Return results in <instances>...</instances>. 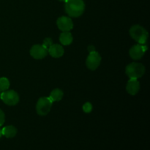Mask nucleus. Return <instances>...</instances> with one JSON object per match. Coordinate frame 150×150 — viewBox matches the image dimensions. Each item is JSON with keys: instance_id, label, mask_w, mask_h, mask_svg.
<instances>
[{"instance_id": "nucleus-1", "label": "nucleus", "mask_w": 150, "mask_h": 150, "mask_svg": "<svg viewBox=\"0 0 150 150\" xmlns=\"http://www.w3.org/2000/svg\"><path fill=\"white\" fill-rule=\"evenodd\" d=\"M64 9L67 14L70 17H80L85 10L84 1L83 0H67Z\"/></svg>"}, {"instance_id": "nucleus-2", "label": "nucleus", "mask_w": 150, "mask_h": 150, "mask_svg": "<svg viewBox=\"0 0 150 150\" xmlns=\"http://www.w3.org/2000/svg\"><path fill=\"white\" fill-rule=\"evenodd\" d=\"M130 35L133 40L142 45L146 44L149 38L147 31L140 25H134L132 26L130 29Z\"/></svg>"}, {"instance_id": "nucleus-3", "label": "nucleus", "mask_w": 150, "mask_h": 150, "mask_svg": "<svg viewBox=\"0 0 150 150\" xmlns=\"http://www.w3.org/2000/svg\"><path fill=\"white\" fill-rule=\"evenodd\" d=\"M125 73L130 79H138L144 75L145 67L141 63L132 62L126 67Z\"/></svg>"}, {"instance_id": "nucleus-4", "label": "nucleus", "mask_w": 150, "mask_h": 150, "mask_svg": "<svg viewBox=\"0 0 150 150\" xmlns=\"http://www.w3.org/2000/svg\"><path fill=\"white\" fill-rule=\"evenodd\" d=\"M53 102L49 97H43L38 100L36 105V111L39 115L45 116L51 111Z\"/></svg>"}, {"instance_id": "nucleus-5", "label": "nucleus", "mask_w": 150, "mask_h": 150, "mask_svg": "<svg viewBox=\"0 0 150 150\" xmlns=\"http://www.w3.org/2000/svg\"><path fill=\"white\" fill-rule=\"evenodd\" d=\"M0 99L7 105H16L19 102V96L14 90H6L1 92Z\"/></svg>"}, {"instance_id": "nucleus-6", "label": "nucleus", "mask_w": 150, "mask_h": 150, "mask_svg": "<svg viewBox=\"0 0 150 150\" xmlns=\"http://www.w3.org/2000/svg\"><path fill=\"white\" fill-rule=\"evenodd\" d=\"M101 62V57L97 51L89 53L86 61V67L91 70H95L99 67Z\"/></svg>"}, {"instance_id": "nucleus-7", "label": "nucleus", "mask_w": 150, "mask_h": 150, "mask_svg": "<svg viewBox=\"0 0 150 150\" xmlns=\"http://www.w3.org/2000/svg\"><path fill=\"white\" fill-rule=\"evenodd\" d=\"M148 47L146 44L144 45H142V44H137L132 47L129 51V54H130V57L133 59L139 60L144 55L145 52L147 51Z\"/></svg>"}, {"instance_id": "nucleus-8", "label": "nucleus", "mask_w": 150, "mask_h": 150, "mask_svg": "<svg viewBox=\"0 0 150 150\" xmlns=\"http://www.w3.org/2000/svg\"><path fill=\"white\" fill-rule=\"evenodd\" d=\"M48 54V49L42 45H33L30 49V55L35 59H42Z\"/></svg>"}, {"instance_id": "nucleus-9", "label": "nucleus", "mask_w": 150, "mask_h": 150, "mask_svg": "<svg viewBox=\"0 0 150 150\" xmlns=\"http://www.w3.org/2000/svg\"><path fill=\"white\" fill-rule=\"evenodd\" d=\"M57 26L62 32H70L73 27L72 19L67 16H62L57 19Z\"/></svg>"}, {"instance_id": "nucleus-10", "label": "nucleus", "mask_w": 150, "mask_h": 150, "mask_svg": "<svg viewBox=\"0 0 150 150\" xmlns=\"http://www.w3.org/2000/svg\"><path fill=\"white\" fill-rule=\"evenodd\" d=\"M64 50L59 44H52L48 49V53L54 58H59L64 54Z\"/></svg>"}, {"instance_id": "nucleus-11", "label": "nucleus", "mask_w": 150, "mask_h": 150, "mask_svg": "<svg viewBox=\"0 0 150 150\" xmlns=\"http://www.w3.org/2000/svg\"><path fill=\"white\" fill-rule=\"evenodd\" d=\"M126 89H127V92L130 95H136L139 92V89H140V83H139L137 79H130V80L128 81L127 83Z\"/></svg>"}, {"instance_id": "nucleus-12", "label": "nucleus", "mask_w": 150, "mask_h": 150, "mask_svg": "<svg viewBox=\"0 0 150 150\" xmlns=\"http://www.w3.org/2000/svg\"><path fill=\"white\" fill-rule=\"evenodd\" d=\"M1 133H2V136H5L6 138H8V139H10V138H13L16 136L17 129L13 125L5 126V127L1 129Z\"/></svg>"}, {"instance_id": "nucleus-13", "label": "nucleus", "mask_w": 150, "mask_h": 150, "mask_svg": "<svg viewBox=\"0 0 150 150\" xmlns=\"http://www.w3.org/2000/svg\"><path fill=\"white\" fill-rule=\"evenodd\" d=\"M73 35L70 32H63L59 36V41L63 45H69L73 42Z\"/></svg>"}, {"instance_id": "nucleus-14", "label": "nucleus", "mask_w": 150, "mask_h": 150, "mask_svg": "<svg viewBox=\"0 0 150 150\" xmlns=\"http://www.w3.org/2000/svg\"><path fill=\"white\" fill-rule=\"evenodd\" d=\"M63 98V92L59 89H54L50 94L49 98L52 102H58Z\"/></svg>"}, {"instance_id": "nucleus-15", "label": "nucleus", "mask_w": 150, "mask_h": 150, "mask_svg": "<svg viewBox=\"0 0 150 150\" xmlns=\"http://www.w3.org/2000/svg\"><path fill=\"white\" fill-rule=\"evenodd\" d=\"M10 87V81L5 77L0 78V92L7 90Z\"/></svg>"}, {"instance_id": "nucleus-16", "label": "nucleus", "mask_w": 150, "mask_h": 150, "mask_svg": "<svg viewBox=\"0 0 150 150\" xmlns=\"http://www.w3.org/2000/svg\"><path fill=\"white\" fill-rule=\"evenodd\" d=\"M83 111H84L85 113L88 114V113H90L91 111H92V105L90 103L87 102L85 103L83 105Z\"/></svg>"}, {"instance_id": "nucleus-17", "label": "nucleus", "mask_w": 150, "mask_h": 150, "mask_svg": "<svg viewBox=\"0 0 150 150\" xmlns=\"http://www.w3.org/2000/svg\"><path fill=\"white\" fill-rule=\"evenodd\" d=\"M52 44H53V42H52V40H51V38H45V39H44L42 45H43L45 48L48 49V48H50V46H51Z\"/></svg>"}, {"instance_id": "nucleus-18", "label": "nucleus", "mask_w": 150, "mask_h": 150, "mask_svg": "<svg viewBox=\"0 0 150 150\" xmlns=\"http://www.w3.org/2000/svg\"><path fill=\"white\" fill-rule=\"evenodd\" d=\"M5 121V116H4V112L0 109V127L3 125Z\"/></svg>"}, {"instance_id": "nucleus-19", "label": "nucleus", "mask_w": 150, "mask_h": 150, "mask_svg": "<svg viewBox=\"0 0 150 150\" xmlns=\"http://www.w3.org/2000/svg\"><path fill=\"white\" fill-rule=\"evenodd\" d=\"M87 49H88V51H89V53L94 52V51H95V46H94V45H89V46H88V48H87Z\"/></svg>"}, {"instance_id": "nucleus-20", "label": "nucleus", "mask_w": 150, "mask_h": 150, "mask_svg": "<svg viewBox=\"0 0 150 150\" xmlns=\"http://www.w3.org/2000/svg\"><path fill=\"white\" fill-rule=\"evenodd\" d=\"M1 136H2V133H1V129L0 128V138L1 137Z\"/></svg>"}, {"instance_id": "nucleus-21", "label": "nucleus", "mask_w": 150, "mask_h": 150, "mask_svg": "<svg viewBox=\"0 0 150 150\" xmlns=\"http://www.w3.org/2000/svg\"><path fill=\"white\" fill-rule=\"evenodd\" d=\"M59 1H64V2H65V1H67V0H59Z\"/></svg>"}, {"instance_id": "nucleus-22", "label": "nucleus", "mask_w": 150, "mask_h": 150, "mask_svg": "<svg viewBox=\"0 0 150 150\" xmlns=\"http://www.w3.org/2000/svg\"><path fill=\"white\" fill-rule=\"evenodd\" d=\"M0 94H1V93H0Z\"/></svg>"}]
</instances>
